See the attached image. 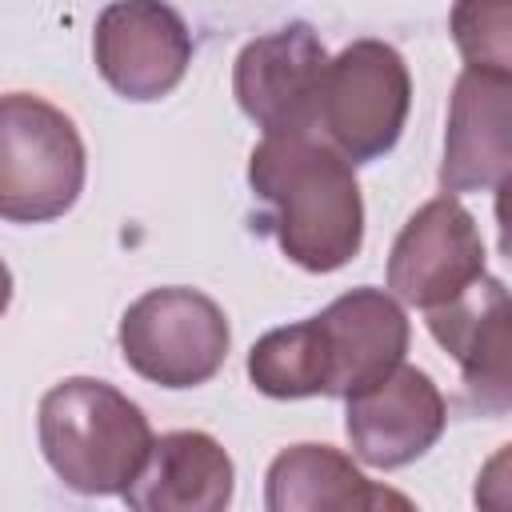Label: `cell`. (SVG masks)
<instances>
[{
    "mask_svg": "<svg viewBox=\"0 0 512 512\" xmlns=\"http://www.w3.org/2000/svg\"><path fill=\"white\" fill-rule=\"evenodd\" d=\"M372 512H420V508H416L400 488H392V484H376Z\"/></svg>",
    "mask_w": 512,
    "mask_h": 512,
    "instance_id": "d6986e66",
    "label": "cell"
},
{
    "mask_svg": "<svg viewBox=\"0 0 512 512\" xmlns=\"http://www.w3.org/2000/svg\"><path fill=\"white\" fill-rule=\"evenodd\" d=\"M88 152L76 120L32 92L0 100V216L8 224L60 220L84 192Z\"/></svg>",
    "mask_w": 512,
    "mask_h": 512,
    "instance_id": "3957f363",
    "label": "cell"
},
{
    "mask_svg": "<svg viewBox=\"0 0 512 512\" xmlns=\"http://www.w3.org/2000/svg\"><path fill=\"white\" fill-rule=\"evenodd\" d=\"M36 440L80 496H124L156 444L144 408L96 376H68L40 396Z\"/></svg>",
    "mask_w": 512,
    "mask_h": 512,
    "instance_id": "7a4b0ae2",
    "label": "cell"
},
{
    "mask_svg": "<svg viewBox=\"0 0 512 512\" xmlns=\"http://www.w3.org/2000/svg\"><path fill=\"white\" fill-rule=\"evenodd\" d=\"M444 424V392L416 364H400L388 380L344 400V432L356 460L384 472L420 460L444 436Z\"/></svg>",
    "mask_w": 512,
    "mask_h": 512,
    "instance_id": "8fae6325",
    "label": "cell"
},
{
    "mask_svg": "<svg viewBox=\"0 0 512 512\" xmlns=\"http://www.w3.org/2000/svg\"><path fill=\"white\" fill-rule=\"evenodd\" d=\"M484 240L460 196L420 204L388 252V292L400 304L436 312L484 276Z\"/></svg>",
    "mask_w": 512,
    "mask_h": 512,
    "instance_id": "52a82bcc",
    "label": "cell"
},
{
    "mask_svg": "<svg viewBox=\"0 0 512 512\" xmlns=\"http://www.w3.org/2000/svg\"><path fill=\"white\" fill-rule=\"evenodd\" d=\"M260 224L304 272H336L360 256L364 196L352 164L316 132L264 136L248 156Z\"/></svg>",
    "mask_w": 512,
    "mask_h": 512,
    "instance_id": "6da1fadb",
    "label": "cell"
},
{
    "mask_svg": "<svg viewBox=\"0 0 512 512\" xmlns=\"http://www.w3.org/2000/svg\"><path fill=\"white\" fill-rule=\"evenodd\" d=\"M248 380H252L256 392H264L272 400L328 396L316 320L308 316V320H296V324L264 332L248 348Z\"/></svg>",
    "mask_w": 512,
    "mask_h": 512,
    "instance_id": "9a60e30c",
    "label": "cell"
},
{
    "mask_svg": "<svg viewBox=\"0 0 512 512\" xmlns=\"http://www.w3.org/2000/svg\"><path fill=\"white\" fill-rule=\"evenodd\" d=\"M236 464L224 444L200 428L156 436L144 468L124 492L128 512H228Z\"/></svg>",
    "mask_w": 512,
    "mask_h": 512,
    "instance_id": "4fadbf2b",
    "label": "cell"
},
{
    "mask_svg": "<svg viewBox=\"0 0 512 512\" xmlns=\"http://www.w3.org/2000/svg\"><path fill=\"white\" fill-rule=\"evenodd\" d=\"M116 340L124 364L148 384L200 388L224 368L232 328L212 296L200 288L168 284L148 288L124 308Z\"/></svg>",
    "mask_w": 512,
    "mask_h": 512,
    "instance_id": "5b68a950",
    "label": "cell"
},
{
    "mask_svg": "<svg viewBox=\"0 0 512 512\" xmlns=\"http://www.w3.org/2000/svg\"><path fill=\"white\" fill-rule=\"evenodd\" d=\"M492 212H496V228H500V252L512 260V172L500 180L496 200H492Z\"/></svg>",
    "mask_w": 512,
    "mask_h": 512,
    "instance_id": "ac0fdd59",
    "label": "cell"
},
{
    "mask_svg": "<svg viewBox=\"0 0 512 512\" xmlns=\"http://www.w3.org/2000/svg\"><path fill=\"white\" fill-rule=\"evenodd\" d=\"M512 172V72L468 68L456 76L444 124L440 192H488Z\"/></svg>",
    "mask_w": 512,
    "mask_h": 512,
    "instance_id": "30bf717a",
    "label": "cell"
},
{
    "mask_svg": "<svg viewBox=\"0 0 512 512\" xmlns=\"http://www.w3.org/2000/svg\"><path fill=\"white\" fill-rule=\"evenodd\" d=\"M376 484L332 444H288L264 472V512H372Z\"/></svg>",
    "mask_w": 512,
    "mask_h": 512,
    "instance_id": "5bb4252c",
    "label": "cell"
},
{
    "mask_svg": "<svg viewBox=\"0 0 512 512\" xmlns=\"http://www.w3.org/2000/svg\"><path fill=\"white\" fill-rule=\"evenodd\" d=\"M324 352V384L328 396H356L380 380H388L408 352V316L404 304L372 284H360L336 296L324 312L312 316Z\"/></svg>",
    "mask_w": 512,
    "mask_h": 512,
    "instance_id": "7c38bea8",
    "label": "cell"
},
{
    "mask_svg": "<svg viewBox=\"0 0 512 512\" xmlns=\"http://www.w3.org/2000/svg\"><path fill=\"white\" fill-rule=\"evenodd\" d=\"M448 28L468 68L512 72V0H460L448 12Z\"/></svg>",
    "mask_w": 512,
    "mask_h": 512,
    "instance_id": "2e32d148",
    "label": "cell"
},
{
    "mask_svg": "<svg viewBox=\"0 0 512 512\" xmlns=\"http://www.w3.org/2000/svg\"><path fill=\"white\" fill-rule=\"evenodd\" d=\"M328 60L316 28L292 20L240 48L232 64V96L264 136L316 132Z\"/></svg>",
    "mask_w": 512,
    "mask_h": 512,
    "instance_id": "8992f818",
    "label": "cell"
},
{
    "mask_svg": "<svg viewBox=\"0 0 512 512\" xmlns=\"http://www.w3.org/2000/svg\"><path fill=\"white\" fill-rule=\"evenodd\" d=\"M428 332L456 360L468 412H512V292L496 276L484 272L464 296L428 312Z\"/></svg>",
    "mask_w": 512,
    "mask_h": 512,
    "instance_id": "9c48e42d",
    "label": "cell"
},
{
    "mask_svg": "<svg viewBox=\"0 0 512 512\" xmlns=\"http://www.w3.org/2000/svg\"><path fill=\"white\" fill-rule=\"evenodd\" d=\"M472 504L476 512H512V440L480 464L472 484Z\"/></svg>",
    "mask_w": 512,
    "mask_h": 512,
    "instance_id": "e0dca14e",
    "label": "cell"
},
{
    "mask_svg": "<svg viewBox=\"0 0 512 512\" xmlns=\"http://www.w3.org/2000/svg\"><path fill=\"white\" fill-rule=\"evenodd\" d=\"M92 60L116 96L148 104L184 80L192 64V32L168 4L120 0L96 16Z\"/></svg>",
    "mask_w": 512,
    "mask_h": 512,
    "instance_id": "ba28073f",
    "label": "cell"
},
{
    "mask_svg": "<svg viewBox=\"0 0 512 512\" xmlns=\"http://www.w3.org/2000/svg\"><path fill=\"white\" fill-rule=\"evenodd\" d=\"M412 108V76L404 56L384 40L344 44L324 72L316 136H324L352 168L388 156L400 144Z\"/></svg>",
    "mask_w": 512,
    "mask_h": 512,
    "instance_id": "277c9868",
    "label": "cell"
}]
</instances>
